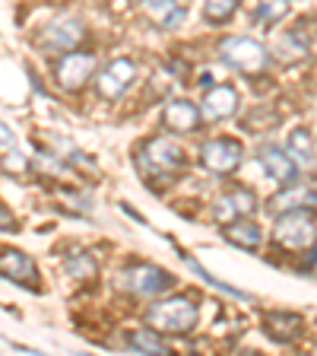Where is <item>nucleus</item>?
<instances>
[{
  "label": "nucleus",
  "instance_id": "1",
  "mask_svg": "<svg viewBox=\"0 0 317 356\" xmlns=\"http://www.w3.org/2000/svg\"><path fill=\"white\" fill-rule=\"evenodd\" d=\"M197 302L191 296H169L149 305L146 321L159 334H191L197 327Z\"/></svg>",
  "mask_w": 317,
  "mask_h": 356
},
{
  "label": "nucleus",
  "instance_id": "2",
  "mask_svg": "<svg viewBox=\"0 0 317 356\" xmlns=\"http://www.w3.org/2000/svg\"><path fill=\"white\" fill-rule=\"evenodd\" d=\"M311 213H314V210H286V213H276L273 242L280 245L282 252L302 254V252H311V248H314L317 222Z\"/></svg>",
  "mask_w": 317,
  "mask_h": 356
},
{
  "label": "nucleus",
  "instance_id": "3",
  "mask_svg": "<svg viewBox=\"0 0 317 356\" xmlns=\"http://www.w3.org/2000/svg\"><path fill=\"white\" fill-rule=\"evenodd\" d=\"M216 54L225 67L238 70V74L251 76V74H264L266 64H270V54L266 48L251 35H229L216 44Z\"/></svg>",
  "mask_w": 317,
  "mask_h": 356
},
{
  "label": "nucleus",
  "instance_id": "4",
  "mask_svg": "<svg viewBox=\"0 0 317 356\" xmlns=\"http://www.w3.org/2000/svg\"><path fill=\"white\" fill-rule=\"evenodd\" d=\"M181 163H185V153L169 137H153L137 153V165H140L143 175H171Z\"/></svg>",
  "mask_w": 317,
  "mask_h": 356
},
{
  "label": "nucleus",
  "instance_id": "5",
  "mask_svg": "<svg viewBox=\"0 0 317 356\" xmlns=\"http://www.w3.org/2000/svg\"><path fill=\"white\" fill-rule=\"evenodd\" d=\"M121 286H124L127 293H133V296L153 299L175 286V277L159 264H130L124 274H121Z\"/></svg>",
  "mask_w": 317,
  "mask_h": 356
},
{
  "label": "nucleus",
  "instance_id": "6",
  "mask_svg": "<svg viewBox=\"0 0 317 356\" xmlns=\"http://www.w3.org/2000/svg\"><path fill=\"white\" fill-rule=\"evenodd\" d=\"M133 80H137V64L130 58H114L96 74V96L114 102L133 86Z\"/></svg>",
  "mask_w": 317,
  "mask_h": 356
},
{
  "label": "nucleus",
  "instance_id": "7",
  "mask_svg": "<svg viewBox=\"0 0 317 356\" xmlns=\"http://www.w3.org/2000/svg\"><path fill=\"white\" fill-rule=\"evenodd\" d=\"M200 165L209 175H232L241 165V143L232 137H213L200 147Z\"/></svg>",
  "mask_w": 317,
  "mask_h": 356
},
{
  "label": "nucleus",
  "instance_id": "8",
  "mask_svg": "<svg viewBox=\"0 0 317 356\" xmlns=\"http://www.w3.org/2000/svg\"><path fill=\"white\" fill-rule=\"evenodd\" d=\"M83 35H86V26H83L80 16H60V19H51L44 26L38 42L48 51H70L83 42Z\"/></svg>",
  "mask_w": 317,
  "mask_h": 356
},
{
  "label": "nucleus",
  "instance_id": "9",
  "mask_svg": "<svg viewBox=\"0 0 317 356\" xmlns=\"http://www.w3.org/2000/svg\"><path fill=\"white\" fill-rule=\"evenodd\" d=\"M92 74H96V54H89V51H67L64 58H60L58 70H54L58 83L67 89V92L83 89Z\"/></svg>",
  "mask_w": 317,
  "mask_h": 356
},
{
  "label": "nucleus",
  "instance_id": "10",
  "mask_svg": "<svg viewBox=\"0 0 317 356\" xmlns=\"http://www.w3.org/2000/svg\"><path fill=\"white\" fill-rule=\"evenodd\" d=\"M257 159L260 165H264L266 178H273V181H280V185H292V181H298V169L302 165L289 156L286 147H280V143H264V147L257 149Z\"/></svg>",
  "mask_w": 317,
  "mask_h": 356
},
{
  "label": "nucleus",
  "instance_id": "11",
  "mask_svg": "<svg viewBox=\"0 0 317 356\" xmlns=\"http://www.w3.org/2000/svg\"><path fill=\"white\" fill-rule=\"evenodd\" d=\"M257 210V197H254L251 188H229L225 194H219L213 207V216L216 222H235V220H244V216H251Z\"/></svg>",
  "mask_w": 317,
  "mask_h": 356
},
{
  "label": "nucleus",
  "instance_id": "12",
  "mask_svg": "<svg viewBox=\"0 0 317 356\" xmlns=\"http://www.w3.org/2000/svg\"><path fill=\"white\" fill-rule=\"evenodd\" d=\"M0 277H7V280L19 283V286L38 289L35 261L26 252H19V248H0Z\"/></svg>",
  "mask_w": 317,
  "mask_h": 356
},
{
  "label": "nucleus",
  "instance_id": "13",
  "mask_svg": "<svg viewBox=\"0 0 317 356\" xmlns=\"http://www.w3.org/2000/svg\"><path fill=\"white\" fill-rule=\"evenodd\" d=\"M200 111H203V118H209V121L232 118V115L238 111V92H235V86H229V83H216V86H209L207 92H203Z\"/></svg>",
  "mask_w": 317,
  "mask_h": 356
},
{
  "label": "nucleus",
  "instance_id": "14",
  "mask_svg": "<svg viewBox=\"0 0 317 356\" xmlns=\"http://www.w3.org/2000/svg\"><path fill=\"white\" fill-rule=\"evenodd\" d=\"M264 331L270 334L276 343H295L305 334V318L295 315V312H266Z\"/></svg>",
  "mask_w": 317,
  "mask_h": 356
},
{
  "label": "nucleus",
  "instance_id": "15",
  "mask_svg": "<svg viewBox=\"0 0 317 356\" xmlns=\"http://www.w3.org/2000/svg\"><path fill=\"white\" fill-rule=\"evenodd\" d=\"M200 115H203V111L194 102H187V99H171L162 108V124L175 134H194L200 127Z\"/></svg>",
  "mask_w": 317,
  "mask_h": 356
},
{
  "label": "nucleus",
  "instance_id": "16",
  "mask_svg": "<svg viewBox=\"0 0 317 356\" xmlns=\"http://www.w3.org/2000/svg\"><path fill=\"white\" fill-rule=\"evenodd\" d=\"M270 210H273V213H286V210H317V188L292 181V185H286L270 200Z\"/></svg>",
  "mask_w": 317,
  "mask_h": 356
},
{
  "label": "nucleus",
  "instance_id": "17",
  "mask_svg": "<svg viewBox=\"0 0 317 356\" xmlns=\"http://www.w3.org/2000/svg\"><path fill=\"white\" fill-rule=\"evenodd\" d=\"M222 238L229 245H235V248H241V252H254L260 245V226L244 216V220L225 222V226H222Z\"/></svg>",
  "mask_w": 317,
  "mask_h": 356
},
{
  "label": "nucleus",
  "instance_id": "18",
  "mask_svg": "<svg viewBox=\"0 0 317 356\" xmlns=\"http://www.w3.org/2000/svg\"><path fill=\"white\" fill-rule=\"evenodd\" d=\"M143 10L146 16L155 22V26H162V29H175L185 22V7L178 3V0H143Z\"/></svg>",
  "mask_w": 317,
  "mask_h": 356
},
{
  "label": "nucleus",
  "instance_id": "19",
  "mask_svg": "<svg viewBox=\"0 0 317 356\" xmlns=\"http://www.w3.org/2000/svg\"><path fill=\"white\" fill-rule=\"evenodd\" d=\"M251 19H257L260 26H273V22L286 19L289 13V0H251L248 3Z\"/></svg>",
  "mask_w": 317,
  "mask_h": 356
},
{
  "label": "nucleus",
  "instance_id": "20",
  "mask_svg": "<svg viewBox=\"0 0 317 356\" xmlns=\"http://www.w3.org/2000/svg\"><path fill=\"white\" fill-rule=\"evenodd\" d=\"M286 149H289V156H292L298 165H314V143H311L308 127H295V131L289 134Z\"/></svg>",
  "mask_w": 317,
  "mask_h": 356
},
{
  "label": "nucleus",
  "instance_id": "21",
  "mask_svg": "<svg viewBox=\"0 0 317 356\" xmlns=\"http://www.w3.org/2000/svg\"><path fill=\"white\" fill-rule=\"evenodd\" d=\"M127 347L137 350V353H169V343L159 337V331L153 327H140V331H133L127 337Z\"/></svg>",
  "mask_w": 317,
  "mask_h": 356
},
{
  "label": "nucleus",
  "instance_id": "22",
  "mask_svg": "<svg viewBox=\"0 0 317 356\" xmlns=\"http://www.w3.org/2000/svg\"><path fill=\"white\" fill-rule=\"evenodd\" d=\"M181 258H185V264L191 267V270H194V274H197V277H200V280H203V283H209V286H216V289H219V293H225V296H235V299H248V293H244V289L232 286V283H222V280H216V277L209 274L207 267L200 264L197 258H191V254H187V252H181Z\"/></svg>",
  "mask_w": 317,
  "mask_h": 356
},
{
  "label": "nucleus",
  "instance_id": "23",
  "mask_svg": "<svg viewBox=\"0 0 317 356\" xmlns=\"http://www.w3.org/2000/svg\"><path fill=\"white\" fill-rule=\"evenodd\" d=\"M276 51L286 60H298L308 54V38H305L302 32H282L280 42H276Z\"/></svg>",
  "mask_w": 317,
  "mask_h": 356
},
{
  "label": "nucleus",
  "instance_id": "24",
  "mask_svg": "<svg viewBox=\"0 0 317 356\" xmlns=\"http://www.w3.org/2000/svg\"><path fill=\"white\" fill-rule=\"evenodd\" d=\"M238 3H241V0H203V19H207L209 26H222V22L238 10Z\"/></svg>",
  "mask_w": 317,
  "mask_h": 356
},
{
  "label": "nucleus",
  "instance_id": "25",
  "mask_svg": "<svg viewBox=\"0 0 317 356\" xmlns=\"http://www.w3.org/2000/svg\"><path fill=\"white\" fill-rule=\"evenodd\" d=\"M13 143H16L13 131H10V127L0 121V149H13Z\"/></svg>",
  "mask_w": 317,
  "mask_h": 356
},
{
  "label": "nucleus",
  "instance_id": "26",
  "mask_svg": "<svg viewBox=\"0 0 317 356\" xmlns=\"http://www.w3.org/2000/svg\"><path fill=\"white\" fill-rule=\"evenodd\" d=\"M0 229H3V232H16V220H13V213H10L7 207H0Z\"/></svg>",
  "mask_w": 317,
  "mask_h": 356
},
{
  "label": "nucleus",
  "instance_id": "27",
  "mask_svg": "<svg viewBox=\"0 0 317 356\" xmlns=\"http://www.w3.org/2000/svg\"><path fill=\"white\" fill-rule=\"evenodd\" d=\"M314 48H317V42H314Z\"/></svg>",
  "mask_w": 317,
  "mask_h": 356
}]
</instances>
